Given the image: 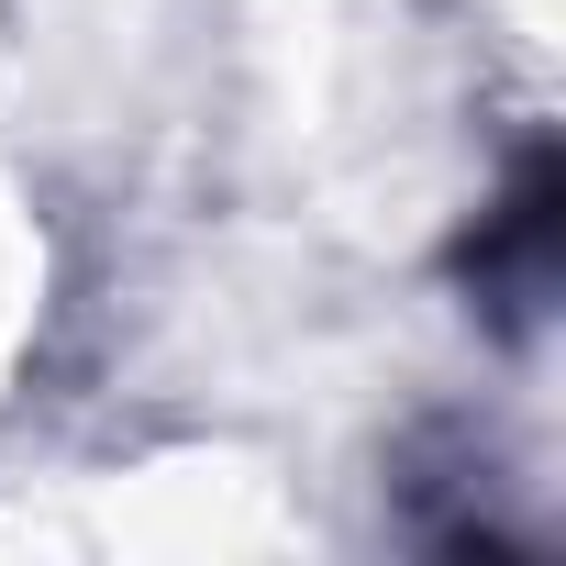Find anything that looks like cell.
Here are the masks:
<instances>
[{"mask_svg":"<svg viewBox=\"0 0 566 566\" xmlns=\"http://www.w3.org/2000/svg\"><path fill=\"white\" fill-rule=\"evenodd\" d=\"M555 200H566V178H555V156H533L522 167V189L489 211V233L467 244V277H478V290H544V277H555Z\"/></svg>","mask_w":566,"mask_h":566,"instance_id":"1","label":"cell"}]
</instances>
